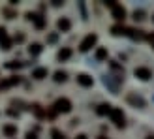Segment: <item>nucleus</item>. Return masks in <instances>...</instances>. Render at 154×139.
Segmentation results:
<instances>
[{
  "mask_svg": "<svg viewBox=\"0 0 154 139\" xmlns=\"http://www.w3.org/2000/svg\"><path fill=\"white\" fill-rule=\"evenodd\" d=\"M109 119H111V122H115V126H117V128L124 126V113H122V109H119V107H111Z\"/></svg>",
  "mask_w": 154,
  "mask_h": 139,
  "instance_id": "nucleus-1",
  "label": "nucleus"
},
{
  "mask_svg": "<svg viewBox=\"0 0 154 139\" xmlns=\"http://www.w3.org/2000/svg\"><path fill=\"white\" fill-rule=\"evenodd\" d=\"M53 109L57 113H70L72 111V102L68 98H58L55 102V105H53Z\"/></svg>",
  "mask_w": 154,
  "mask_h": 139,
  "instance_id": "nucleus-2",
  "label": "nucleus"
},
{
  "mask_svg": "<svg viewBox=\"0 0 154 139\" xmlns=\"http://www.w3.org/2000/svg\"><path fill=\"white\" fill-rule=\"evenodd\" d=\"M96 42H98V36H96V34H88V36H85V38H83V42L79 43V51L87 53L88 49H92V47L96 45Z\"/></svg>",
  "mask_w": 154,
  "mask_h": 139,
  "instance_id": "nucleus-3",
  "label": "nucleus"
},
{
  "mask_svg": "<svg viewBox=\"0 0 154 139\" xmlns=\"http://www.w3.org/2000/svg\"><path fill=\"white\" fill-rule=\"evenodd\" d=\"M134 75L137 77V79H141V81H149L150 77H152V72H150L149 68H145V66H139V68L134 70Z\"/></svg>",
  "mask_w": 154,
  "mask_h": 139,
  "instance_id": "nucleus-4",
  "label": "nucleus"
},
{
  "mask_svg": "<svg viewBox=\"0 0 154 139\" xmlns=\"http://www.w3.org/2000/svg\"><path fill=\"white\" fill-rule=\"evenodd\" d=\"M111 15H113L117 21H124V19H126V8L122 6V4H117V6L111 10Z\"/></svg>",
  "mask_w": 154,
  "mask_h": 139,
  "instance_id": "nucleus-5",
  "label": "nucleus"
},
{
  "mask_svg": "<svg viewBox=\"0 0 154 139\" xmlns=\"http://www.w3.org/2000/svg\"><path fill=\"white\" fill-rule=\"evenodd\" d=\"M26 19L28 21H34V25H36V28H45V19L42 17V15H38V13H26Z\"/></svg>",
  "mask_w": 154,
  "mask_h": 139,
  "instance_id": "nucleus-6",
  "label": "nucleus"
},
{
  "mask_svg": "<svg viewBox=\"0 0 154 139\" xmlns=\"http://www.w3.org/2000/svg\"><path fill=\"white\" fill-rule=\"evenodd\" d=\"M77 83H79L81 87L88 88V87H92V85H94V79H92L88 73H79V75H77Z\"/></svg>",
  "mask_w": 154,
  "mask_h": 139,
  "instance_id": "nucleus-7",
  "label": "nucleus"
},
{
  "mask_svg": "<svg viewBox=\"0 0 154 139\" xmlns=\"http://www.w3.org/2000/svg\"><path fill=\"white\" fill-rule=\"evenodd\" d=\"M21 83V77L19 75H11L10 79H4L0 81V88H10V87H15V85Z\"/></svg>",
  "mask_w": 154,
  "mask_h": 139,
  "instance_id": "nucleus-8",
  "label": "nucleus"
},
{
  "mask_svg": "<svg viewBox=\"0 0 154 139\" xmlns=\"http://www.w3.org/2000/svg\"><path fill=\"white\" fill-rule=\"evenodd\" d=\"M57 28L60 30V32H70V30H72V21L68 19V17L58 19L57 21Z\"/></svg>",
  "mask_w": 154,
  "mask_h": 139,
  "instance_id": "nucleus-9",
  "label": "nucleus"
},
{
  "mask_svg": "<svg viewBox=\"0 0 154 139\" xmlns=\"http://www.w3.org/2000/svg\"><path fill=\"white\" fill-rule=\"evenodd\" d=\"M70 57H72V49H70V47H62V49H60V51L57 53V58L60 60V62H64V60H68Z\"/></svg>",
  "mask_w": 154,
  "mask_h": 139,
  "instance_id": "nucleus-10",
  "label": "nucleus"
},
{
  "mask_svg": "<svg viewBox=\"0 0 154 139\" xmlns=\"http://www.w3.org/2000/svg\"><path fill=\"white\" fill-rule=\"evenodd\" d=\"M47 68H36L34 72H32V77L34 79H38V81H42V79H45V77H47Z\"/></svg>",
  "mask_w": 154,
  "mask_h": 139,
  "instance_id": "nucleus-11",
  "label": "nucleus"
},
{
  "mask_svg": "<svg viewBox=\"0 0 154 139\" xmlns=\"http://www.w3.org/2000/svg\"><path fill=\"white\" fill-rule=\"evenodd\" d=\"M128 102L132 103V105H139V107H145V100L141 96H135V94H128Z\"/></svg>",
  "mask_w": 154,
  "mask_h": 139,
  "instance_id": "nucleus-12",
  "label": "nucleus"
},
{
  "mask_svg": "<svg viewBox=\"0 0 154 139\" xmlns=\"http://www.w3.org/2000/svg\"><path fill=\"white\" fill-rule=\"evenodd\" d=\"M2 132H4L6 137H15V135H17V126H13V124H6V126L2 128Z\"/></svg>",
  "mask_w": 154,
  "mask_h": 139,
  "instance_id": "nucleus-13",
  "label": "nucleus"
},
{
  "mask_svg": "<svg viewBox=\"0 0 154 139\" xmlns=\"http://www.w3.org/2000/svg\"><path fill=\"white\" fill-rule=\"evenodd\" d=\"M96 113L100 115V117H105V115L109 117V113H111V105H109V103H102V105H100L98 109H96Z\"/></svg>",
  "mask_w": 154,
  "mask_h": 139,
  "instance_id": "nucleus-14",
  "label": "nucleus"
},
{
  "mask_svg": "<svg viewBox=\"0 0 154 139\" xmlns=\"http://www.w3.org/2000/svg\"><path fill=\"white\" fill-rule=\"evenodd\" d=\"M42 43H32V45H30V47H28V53H30V55H32V57H38V55H40V53H42Z\"/></svg>",
  "mask_w": 154,
  "mask_h": 139,
  "instance_id": "nucleus-15",
  "label": "nucleus"
},
{
  "mask_svg": "<svg viewBox=\"0 0 154 139\" xmlns=\"http://www.w3.org/2000/svg\"><path fill=\"white\" fill-rule=\"evenodd\" d=\"M111 32H113L115 36H124V34H128V28H124L122 25H115V26L111 28Z\"/></svg>",
  "mask_w": 154,
  "mask_h": 139,
  "instance_id": "nucleus-16",
  "label": "nucleus"
},
{
  "mask_svg": "<svg viewBox=\"0 0 154 139\" xmlns=\"http://www.w3.org/2000/svg\"><path fill=\"white\" fill-rule=\"evenodd\" d=\"M11 38L10 36H6V38H2L0 40V49H4V51H8V49H11Z\"/></svg>",
  "mask_w": 154,
  "mask_h": 139,
  "instance_id": "nucleus-17",
  "label": "nucleus"
},
{
  "mask_svg": "<svg viewBox=\"0 0 154 139\" xmlns=\"http://www.w3.org/2000/svg\"><path fill=\"white\" fill-rule=\"evenodd\" d=\"M53 79H55L57 83H64V81L68 79V73H66V72H60V70H58V72H55V77H53Z\"/></svg>",
  "mask_w": 154,
  "mask_h": 139,
  "instance_id": "nucleus-18",
  "label": "nucleus"
},
{
  "mask_svg": "<svg viewBox=\"0 0 154 139\" xmlns=\"http://www.w3.org/2000/svg\"><path fill=\"white\" fill-rule=\"evenodd\" d=\"M96 60H107V49L105 47H100L96 51Z\"/></svg>",
  "mask_w": 154,
  "mask_h": 139,
  "instance_id": "nucleus-19",
  "label": "nucleus"
},
{
  "mask_svg": "<svg viewBox=\"0 0 154 139\" xmlns=\"http://www.w3.org/2000/svg\"><path fill=\"white\" fill-rule=\"evenodd\" d=\"M128 34L134 38V40H143V34L141 30H134V28H128Z\"/></svg>",
  "mask_w": 154,
  "mask_h": 139,
  "instance_id": "nucleus-20",
  "label": "nucleus"
},
{
  "mask_svg": "<svg viewBox=\"0 0 154 139\" xmlns=\"http://www.w3.org/2000/svg\"><path fill=\"white\" fill-rule=\"evenodd\" d=\"M23 66H25V62H15V60H11V62H8V64H6L8 70H15V68L19 70V68H23Z\"/></svg>",
  "mask_w": 154,
  "mask_h": 139,
  "instance_id": "nucleus-21",
  "label": "nucleus"
},
{
  "mask_svg": "<svg viewBox=\"0 0 154 139\" xmlns=\"http://www.w3.org/2000/svg\"><path fill=\"white\" fill-rule=\"evenodd\" d=\"M51 137H53V139H66L64 134L60 132V130H57V128H53V130H51Z\"/></svg>",
  "mask_w": 154,
  "mask_h": 139,
  "instance_id": "nucleus-22",
  "label": "nucleus"
},
{
  "mask_svg": "<svg viewBox=\"0 0 154 139\" xmlns=\"http://www.w3.org/2000/svg\"><path fill=\"white\" fill-rule=\"evenodd\" d=\"M103 4H105L107 8H109V10H113V8H115V6H117L119 2H115V0H107V2H103Z\"/></svg>",
  "mask_w": 154,
  "mask_h": 139,
  "instance_id": "nucleus-23",
  "label": "nucleus"
},
{
  "mask_svg": "<svg viewBox=\"0 0 154 139\" xmlns=\"http://www.w3.org/2000/svg\"><path fill=\"white\" fill-rule=\"evenodd\" d=\"M134 19H135V21H141V19H145V17H143V11H135V13H134Z\"/></svg>",
  "mask_w": 154,
  "mask_h": 139,
  "instance_id": "nucleus-24",
  "label": "nucleus"
},
{
  "mask_svg": "<svg viewBox=\"0 0 154 139\" xmlns=\"http://www.w3.org/2000/svg\"><path fill=\"white\" fill-rule=\"evenodd\" d=\"M147 40H149V43H150L152 47H154V32H150V34L147 36Z\"/></svg>",
  "mask_w": 154,
  "mask_h": 139,
  "instance_id": "nucleus-25",
  "label": "nucleus"
},
{
  "mask_svg": "<svg viewBox=\"0 0 154 139\" xmlns=\"http://www.w3.org/2000/svg\"><path fill=\"white\" fill-rule=\"evenodd\" d=\"M6 36H8V30L2 26V28H0V40H2V38H6Z\"/></svg>",
  "mask_w": 154,
  "mask_h": 139,
  "instance_id": "nucleus-26",
  "label": "nucleus"
},
{
  "mask_svg": "<svg viewBox=\"0 0 154 139\" xmlns=\"http://www.w3.org/2000/svg\"><path fill=\"white\" fill-rule=\"evenodd\" d=\"M47 42H49V43H55V42H57V34H51V36L47 38Z\"/></svg>",
  "mask_w": 154,
  "mask_h": 139,
  "instance_id": "nucleus-27",
  "label": "nucleus"
},
{
  "mask_svg": "<svg viewBox=\"0 0 154 139\" xmlns=\"http://www.w3.org/2000/svg\"><path fill=\"white\" fill-rule=\"evenodd\" d=\"M13 40H15V42H25V36H23V34H17Z\"/></svg>",
  "mask_w": 154,
  "mask_h": 139,
  "instance_id": "nucleus-28",
  "label": "nucleus"
},
{
  "mask_svg": "<svg viewBox=\"0 0 154 139\" xmlns=\"http://www.w3.org/2000/svg\"><path fill=\"white\" fill-rule=\"evenodd\" d=\"M26 139H38V135L32 134V132H28V134H26Z\"/></svg>",
  "mask_w": 154,
  "mask_h": 139,
  "instance_id": "nucleus-29",
  "label": "nucleus"
},
{
  "mask_svg": "<svg viewBox=\"0 0 154 139\" xmlns=\"http://www.w3.org/2000/svg\"><path fill=\"white\" fill-rule=\"evenodd\" d=\"M62 4H64V2H60V0H53V6H57V8L62 6Z\"/></svg>",
  "mask_w": 154,
  "mask_h": 139,
  "instance_id": "nucleus-30",
  "label": "nucleus"
},
{
  "mask_svg": "<svg viewBox=\"0 0 154 139\" xmlns=\"http://www.w3.org/2000/svg\"><path fill=\"white\" fill-rule=\"evenodd\" d=\"M75 139H88V135H85V134H79V135H77Z\"/></svg>",
  "mask_w": 154,
  "mask_h": 139,
  "instance_id": "nucleus-31",
  "label": "nucleus"
},
{
  "mask_svg": "<svg viewBox=\"0 0 154 139\" xmlns=\"http://www.w3.org/2000/svg\"><path fill=\"white\" fill-rule=\"evenodd\" d=\"M96 139H109V137H105V135H98Z\"/></svg>",
  "mask_w": 154,
  "mask_h": 139,
  "instance_id": "nucleus-32",
  "label": "nucleus"
},
{
  "mask_svg": "<svg viewBox=\"0 0 154 139\" xmlns=\"http://www.w3.org/2000/svg\"><path fill=\"white\" fill-rule=\"evenodd\" d=\"M147 139H154V135H149V137H147Z\"/></svg>",
  "mask_w": 154,
  "mask_h": 139,
  "instance_id": "nucleus-33",
  "label": "nucleus"
},
{
  "mask_svg": "<svg viewBox=\"0 0 154 139\" xmlns=\"http://www.w3.org/2000/svg\"><path fill=\"white\" fill-rule=\"evenodd\" d=\"M152 21H154V15H152Z\"/></svg>",
  "mask_w": 154,
  "mask_h": 139,
  "instance_id": "nucleus-34",
  "label": "nucleus"
}]
</instances>
